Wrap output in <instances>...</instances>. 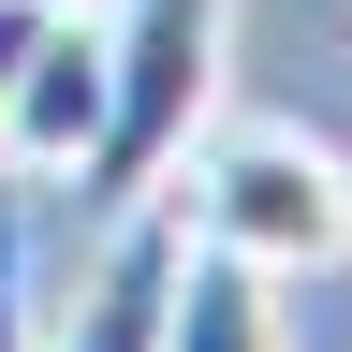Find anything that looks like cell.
I'll use <instances>...</instances> for the list:
<instances>
[{
  "mask_svg": "<svg viewBox=\"0 0 352 352\" xmlns=\"http://www.w3.org/2000/svg\"><path fill=\"white\" fill-rule=\"evenodd\" d=\"M176 176H191V191H176V220H191L206 250L264 264V279L352 264V235H338V147H308V132H279V118L220 132V118H206V147L176 162Z\"/></svg>",
  "mask_w": 352,
  "mask_h": 352,
  "instance_id": "2",
  "label": "cell"
},
{
  "mask_svg": "<svg viewBox=\"0 0 352 352\" xmlns=\"http://www.w3.org/2000/svg\"><path fill=\"white\" fill-rule=\"evenodd\" d=\"M338 235H352V162H338Z\"/></svg>",
  "mask_w": 352,
  "mask_h": 352,
  "instance_id": "8",
  "label": "cell"
},
{
  "mask_svg": "<svg viewBox=\"0 0 352 352\" xmlns=\"http://www.w3.org/2000/svg\"><path fill=\"white\" fill-rule=\"evenodd\" d=\"M88 132H103V30L59 0L44 44H30V74L0 88V176H74Z\"/></svg>",
  "mask_w": 352,
  "mask_h": 352,
  "instance_id": "3",
  "label": "cell"
},
{
  "mask_svg": "<svg viewBox=\"0 0 352 352\" xmlns=\"http://www.w3.org/2000/svg\"><path fill=\"white\" fill-rule=\"evenodd\" d=\"M44 15H59V0H0V88L30 74V44H44Z\"/></svg>",
  "mask_w": 352,
  "mask_h": 352,
  "instance_id": "7",
  "label": "cell"
},
{
  "mask_svg": "<svg viewBox=\"0 0 352 352\" xmlns=\"http://www.w3.org/2000/svg\"><path fill=\"white\" fill-rule=\"evenodd\" d=\"M0 352H44V323H30V206L0 191Z\"/></svg>",
  "mask_w": 352,
  "mask_h": 352,
  "instance_id": "6",
  "label": "cell"
},
{
  "mask_svg": "<svg viewBox=\"0 0 352 352\" xmlns=\"http://www.w3.org/2000/svg\"><path fill=\"white\" fill-rule=\"evenodd\" d=\"M279 279L264 264H235V250H176V323H162V352H279V308H264Z\"/></svg>",
  "mask_w": 352,
  "mask_h": 352,
  "instance_id": "5",
  "label": "cell"
},
{
  "mask_svg": "<svg viewBox=\"0 0 352 352\" xmlns=\"http://www.w3.org/2000/svg\"><path fill=\"white\" fill-rule=\"evenodd\" d=\"M176 250H191V220H176L162 191L118 206L103 220V264H88V294H74V323H59V352H162V323H176Z\"/></svg>",
  "mask_w": 352,
  "mask_h": 352,
  "instance_id": "4",
  "label": "cell"
},
{
  "mask_svg": "<svg viewBox=\"0 0 352 352\" xmlns=\"http://www.w3.org/2000/svg\"><path fill=\"white\" fill-rule=\"evenodd\" d=\"M220 44H235V0H118L103 15V132H88V162H74L88 220L176 191V162H191L206 118H220Z\"/></svg>",
  "mask_w": 352,
  "mask_h": 352,
  "instance_id": "1",
  "label": "cell"
}]
</instances>
